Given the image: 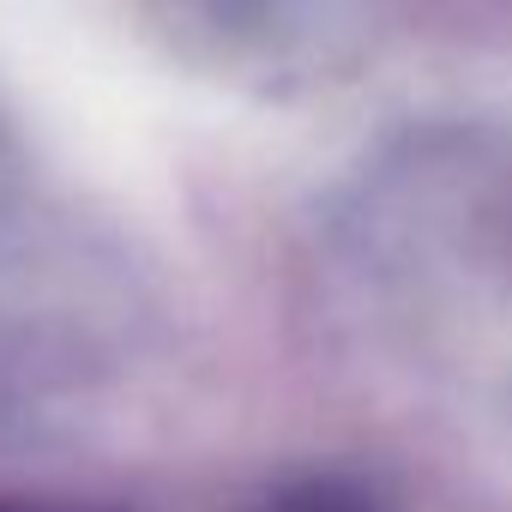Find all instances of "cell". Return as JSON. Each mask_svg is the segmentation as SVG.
Wrapping results in <instances>:
<instances>
[{
	"mask_svg": "<svg viewBox=\"0 0 512 512\" xmlns=\"http://www.w3.org/2000/svg\"><path fill=\"white\" fill-rule=\"evenodd\" d=\"M260 512H386V500L356 476H302L278 488Z\"/></svg>",
	"mask_w": 512,
	"mask_h": 512,
	"instance_id": "obj_1",
	"label": "cell"
},
{
	"mask_svg": "<svg viewBox=\"0 0 512 512\" xmlns=\"http://www.w3.org/2000/svg\"><path fill=\"white\" fill-rule=\"evenodd\" d=\"M0 512H121V506H91V500H31V494H0Z\"/></svg>",
	"mask_w": 512,
	"mask_h": 512,
	"instance_id": "obj_2",
	"label": "cell"
}]
</instances>
